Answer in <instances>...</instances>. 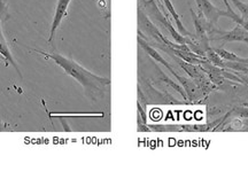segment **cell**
<instances>
[{"instance_id": "5bb4252c", "label": "cell", "mask_w": 248, "mask_h": 187, "mask_svg": "<svg viewBox=\"0 0 248 187\" xmlns=\"http://www.w3.org/2000/svg\"><path fill=\"white\" fill-rule=\"evenodd\" d=\"M234 71V70H233ZM235 74H237V76L239 77V79H240V83L241 84H244L245 86L247 87V90H248V75H246V74H243V73H238V71H234Z\"/></svg>"}, {"instance_id": "6da1fadb", "label": "cell", "mask_w": 248, "mask_h": 187, "mask_svg": "<svg viewBox=\"0 0 248 187\" xmlns=\"http://www.w3.org/2000/svg\"><path fill=\"white\" fill-rule=\"evenodd\" d=\"M32 51L39 53L46 59H51L55 64H58L64 71V74L76 79L85 90L86 94L93 100H97L98 98L104 95L106 89L110 85L109 78L94 75L77 63L76 61H74L73 59L66 58L63 55L58 54V53H47L39 51V49H32Z\"/></svg>"}, {"instance_id": "5b68a950", "label": "cell", "mask_w": 248, "mask_h": 187, "mask_svg": "<svg viewBox=\"0 0 248 187\" xmlns=\"http://www.w3.org/2000/svg\"><path fill=\"white\" fill-rule=\"evenodd\" d=\"M213 40H223V42H241L248 44V31L239 24H237L233 29L230 31H221L216 29L212 33Z\"/></svg>"}, {"instance_id": "e0dca14e", "label": "cell", "mask_w": 248, "mask_h": 187, "mask_svg": "<svg viewBox=\"0 0 248 187\" xmlns=\"http://www.w3.org/2000/svg\"><path fill=\"white\" fill-rule=\"evenodd\" d=\"M6 130H8V125L0 121V131H6Z\"/></svg>"}, {"instance_id": "7a4b0ae2", "label": "cell", "mask_w": 248, "mask_h": 187, "mask_svg": "<svg viewBox=\"0 0 248 187\" xmlns=\"http://www.w3.org/2000/svg\"><path fill=\"white\" fill-rule=\"evenodd\" d=\"M140 5L144 7L142 11H144L148 16L153 17L155 21H157L160 24H162V26L169 31V33L171 35L172 38L176 40V43L185 44L186 45V37L182 36L181 33L172 27V24L170 23L168 18V15L164 14V12L161 11L159 8L160 4L157 5V2L155 1V0H140Z\"/></svg>"}, {"instance_id": "3957f363", "label": "cell", "mask_w": 248, "mask_h": 187, "mask_svg": "<svg viewBox=\"0 0 248 187\" xmlns=\"http://www.w3.org/2000/svg\"><path fill=\"white\" fill-rule=\"evenodd\" d=\"M179 62H181V63H179L181 67L185 70V73H187V75L191 77V79L193 80L195 85L199 87L201 92H204L207 95L215 89L214 84L210 82L209 77L207 76V74L204 73V70L202 69V67H201L200 64H191L182 60Z\"/></svg>"}, {"instance_id": "277c9868", "label": "cell", "mask_w": 248, "mask_h": 187, "mask_svg": "<svg viewBox=\"0 0 248 187\" xmlns=\"http://www.w3.org/2000/svg\"><path fill=\"white\" fill-rule=\"evenodd\" d=\"M195 2H197L198 8H199L200 15H202L210 27H216L219 17H225L226 11L217 8L209 0H195Z\"/></svg>"}, {"instance_id": "4fadbf2b", "label": "cell", "mask_w": 248, "mask_h": 187, "mask_svg": "<svg viewBox=\"0 0 248 187\" xmlns=\"http://www.w3.org/2000/svg\"><path fill=\"white\" fill-rule=\"evenodd\" d=\"M232 4L235 6V8H238V11L240 12L241 17L245 20H248V4L240 1V0H231Z\"/></svg>"}, {"instance_id": "8992f818", "label": "cell", "mask_w": 248, "mask_h": 187, "mask_svg": "<svg viewBox=\"0 0 248 187\" xmlns=\"http://www.w3.org/2000/svg\"><path fill=\"white\" fill-rule=\"evenodd\" d=\"M70 1H71V0H58L57 8H55V13H54V16H53V22H52L51 31H49L48 43L53 42V39L55 37V32H57L59 27L61 26L63 18L66 17L67 11H68V7H69Z\"/></svg>"}, {"instance_id": "9a60e30c", "label": "cell", "mask_w": 248, "mask_h": 187, "mask_svg": "<svg viewBox=\"0 0 248 187\" xmlns=\"http://www.w3.org/2000/svg\"><path fill=\"white\" fill-rule=\"evenodd\" d=\"M137 106H138V113H139V115H140V117H141V120H142V123L146 124L147 117H146V113H145V109H142L140 102H139V101L137 102Z\"/></svg>"}, {"instance_id": "8fae6325", "label": "cell", "mask_w": 248, "mask_h": 187, "mask_svg": "<svg viewBox=\"0 0 248 187\" xmlns=\"http://www.w3.org/2000/svg\"><path fill=\"white\" fill-rule=\"evenodd\" d=\"M204 58H206L207 61H209L210 63L216 65V67L222 68V69H226V68H225V61L223 60V59L215 52V49H213L212 47H210L208 51L206 52V54H204Z\"/></svg>"}, {"instance_id": "ac0fdd59", "label": "cell", "mask_w": 248, "mask_h": 187, "mask_svg": "<svg viewBox=\"0 0 248 187\" xmlns=\"http://www.w3.org/2000/svg\"><path fill=\"white\" fill-rule=\"evenodd\" d=\"M0 59H1V60L5 62V64H6V65H8V62H7V61H6V59H5L4 57H2V55H1V54H0Z\"/></svg>"}, {"instance_id": "d6986e66", "label": "cell", "mask_w": 248, "mask_h": 187, "mask_svg": "<svg viewBox=\"0 0 248 187\" xmlns=\"http://www.w3.org/2000/svg\"><path fill=\"white\" fill-rule=\"evenodd\" d=\"M245 62H246V63H248V58L245 59Z\"/></svg>"}, {"instance_id": "30bf717a", "label": "cell", "mask_w": 248, "mask_h": 187, "mask_svg": "<svg viewBox=\"0 0 248 187\" xmlns=\"http://www.w3.org/2000/svg\"><path fill=\"white\" fill-rule=\"evenodd\" d=\"M0 54L2 55L6 59V61L8 62V63H12L14 65L15 69L17 70L18 75L21 76V73H20V69L17 68V64L15 63V60L13 58V55H12L11 51H9V47H8V44L6 42L5 39V36L4 33H2V30H1V20H0Z\"/></svg>"}, {"instance_id": "ba28073f", "label": "cell", "mask_w": 248, "mask_h": 187, "mask_svg": "<svg viewBox=\"0 0 248 187\" xmlns=\"http://www.w3.org/2000/svg\"><path fill=\"white\" fill-rule=\"evenodd\" d=\"M42 105L44 106V109L47 113L49 120H52L53 117H102L104 116V113H64V111H61V113H54V111H49L47 108H46V104L44 99H42Z\"/></svg>"}, {"instance_id": "7c38bea8", "label": "cell", "mask_w": 248, "mask_h": 187, "mask_svg": "<svg viewBox=\"0 0 248 187\" xmlns=\"http://www.w3.org/2000/svg\"><path fill=\"white\" fill-rule=\"evenodd\" d=\"M215 52L224 61H229V62H245V59L244 58L238 57L237 54H234V53H232V52L226 51V49H224V48H216Z\"/></svg>"}, {"instance_id": "9c48e42d", "label": "cell", "mask_w": 248, "mask_h": 187, "mask_svg": "<svg viewBox=\"0 0 248 187\" xmlns=\"http://www.w3.org/2000/svg\"><path fill=\"white\" fill-rule=\"evenodd\" d=\"M162 2H163V5H164V8H166L167 11L169 12V14L171 15L173 20H175L176 27H177L178 32L181 33L182 36H184V37L190 36L191 33L185 29L184 26H183V23H182V21H181V17H179V15L177 14V12H176V9H175V7H173V5L171 4V1H170V0H162Z\"/></svg>"}, {"instance_id": "2e32d148", "label": "cell", "mask_w": 248, "mask_h": 187, "mask_svg": "<svg viewBox=\"0 0 248 187\" xmlns=\"http://www.w3.org/2000/svg\"><path fill=\"white\" fill-rule=\"evenodd\" d=\"M7 12V0H0V17L4 16Z\"/></svg>"}, {"instance_id": "52a82bcc", "label": "cell", "mask_w": 248, "mask_h": 187, "mask_svg": "<svg viewBox=\"0 0 248 187\" xmlns=\"http://www.w3.org/2000/svg\"><path fill=\"white\" fill-rule=\"evenodd\" d=\"M138 44L139 45H140V47L144 49L145 52L147 53L148 55H150V57L153 59L154 61H156V62H159V63H161L162 65H164V67L167 68V69H168L170 73H171L173 76L176 77V78H177V80L178 82H181V79H182V76H179V75L176 73L175 70H173V68L171 67V65L169 64V62L167 61V60H164V59L161 57V54L159 52L156 51V49L155 48H153L152 47V46L150 45V44H148L147 42H145L144 39L141 38V36H138Z\"/></svg>"}]
</instances>
